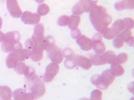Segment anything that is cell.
I'll list each match as a JSON object with an SVG mask.
<instances>
[{"instance_id":"1f68e13d","label":"cell","mask_w":134,"mask_h":100,"mask_svg":"<svg viewBox=\"0 0 134 100\" xmlns=\"http://www.w3.org/2000/svg\"><path fill=\"white\" fill-rule=\"evenodd\" d=\"M35 1H36L38 3H42L43 2L45 1V0H35Z\"/></svg>"},{"instance_id":"44dd1931","label":"cell","mask_w":134,"mask_h":100,"mask_svg":"<svg viewBox=\"0 0 134 100\" xmlns=\"http://www.w3.org/2000/svg\"><path fill=\"white\" fill-rule=\"evenodd\" d=\"M91 61L92 64L94 66H100L104 65L102 56L100 54H96L91 57Z\"/></svg>"},{"instance_id":"8992f818","label":"cell","mask_w":134,"mask_h":100,"mask_svg":"<svg viewBox=\"0 0 134 100\" xmlns=\"http://www.w3.org/2000/svg\"><path fill=\"white\" fill-rule=\"evenodd\" d=\"M47 52L49 58L53 63L59 64L63 61L64 56L61 49L58 46L55 45L48 50Z\"/></svg>"},{"instance_id":"f546056e","label":"cell","mask_w":134,"mask_h":100,"mask_svg":"<svg viewBox=\"0 0 134 100\" xmlns=\"http://www.w3.org/2000/svg\"><path fill=\"white\" fill-rule=\"evenodd\" d=\"M71 35L73 39H77L81 36V32L79 31V29H77L71 31Z\"/></svg>"},{"instance_id":"6da1fadb","label":"cell","mask_w":134,"mask_h":100,"mask_svg":"<svg viewBox=\"0 0 134 100\" xmlns=\"http://www.w3.org/2000/svg\"><path fill=\"white\" fill-rule=\"evenodd\" d=\"M90 18L95 29L103 34L111 23L112 18L104 7L96 5L90 11Z\"/></svg>"},{"instance_id":"5bb4252c","label":"cell","mask_w":134,"mask_h":100,"mask_svg":"<svg viewBox=\"0 0 134 100\" xmlns=\"http://www.w3.org/2000/svg\"><path fill=\"white\" fill-rule=\"evenodd\" d=\"M15 98L16 100H34V97L32 94L27 93L25 91L21 90L16 92Z\"/></svg>"},{"instance_id":"4dcf8cb0","label":"cell","mask_w":134,"mask_h":100,"mask_svg":"<svg viewBox=\"0 0 134 100\" xmlns=\"http://www.w3.org/2000/svg\"><path fill=\"white\" fill-rule=\"evenodd\" d=\"M133 42H134V37H132L131 38H130L128 41H127L126 43L130 47H133Z\"/></svg>"},{"instance_id":"8fae6325","label":"cell","mask_w":134,"mask_h":100,"mask_svg":"<svg viewBox=\"0 0 134 100\" xmlns=\"http://www.w3.org/2000/svg\"><path fill=\"white\" fill-rule=\"evenodd\" d=\"M104 65L105 64H113L116 62L115 53L111 51H108L101 55Z\"/></svg>"},{"instance_id":"ac0fdd59","label":"cell","mask_w":134,"mask_h":100,"mask_svg":"<svg viewBox=\"0 0 134 100\" xmlns=\"http://www.w3.org/2000/svg\"><path fill=\"white\" fill-rule=\"evenodd\" d=\"M103 34L104 35V37L108 40H111L114 38H115L118 36L117 33L112 27L110 28H108L103 33Z\"/></svg>"},{"instance_id":"4fadbf2b","label":"cell","mask_w":134,"mask_h":100,"mask_svg":"<svg viewBox=\"0 0 134 100\" xmlns=\"http://www.w3.org/2000/svg\"><path fill=\"white\" fill-rule=\"evenodd\" d=\"M110 71L112 74L115 77H120L124 75L125 69L119 63H114L111 66Z\"/></svg>"},{"instance_id":"83f0119b","label":"cell","mask_w":134,"mask_h":100,"mask_svg":"<svg viewBox=\"0 0 134 100\" xmlns=\"http://www.w3.org/2000/svg\"><path fill=\"white\" fill-rule=\"evenodd\" d=\"M36 32L37 37H44V28L43 25L40 24L36 27Z\"/></svg>"},{"instance_id":"2e32d148","label":"cell","mask_w":134,"mask_h":100,"mask_svg":"<svg viewBox=\"0 0 134 100\" xmlns=\"http://www.w3.org/2000/svg\"><path fill=\"white\" fill-rule=\"evenodd\" d=\"M55 45V40L51 36H48L44 38V50H49Z\"/></svg>"},{"instance_id":"7c38bea8","label":"cell","mask_w":134,"mask_h":100,"mask_svg":"<svg viewBox=\"0 0 134 100\" xmlns=\"http://www.w3.org/2000/svg\"><path fill=\"white\" fill-rule=\"evenodd\" d=\"M23 19H24L25 22L33 24L38 23L40 21V17L36 14H34L30 12H25L24 13Z\"/></svg>"},{"instance_id":"9c48e42d","label":"cell","mask_w":134,"mask_h":100,"mask_svg":"<svg viewBox=\"0 0 134 100\" xmlns=\"http://www.w3.org/2000/svg\"><path fill=\"white\" fill-rule=\"evenodd\" d=\"M32 92L34 98L36 99H39L44 96L46 92V89L42 82L39 81L33 86L32 89Z\"/></svg>"},{"instance_id":"ba28073f","label":"cell","mask_w":134,"mask_h":100,"mask_svg":"<svg viewBox=\"0 0 134 100\" xmlns=\"http://www.w3.org/2000/svg\"><path fill=\"white\" fill-rule=\"evenodd\" d=\"M76 43L83 51H89L92 48V42L89 38L81 35L76 40Z\"/></svg>"},{"instance_id":"e0dca14e","label":"cell","mask_w":134,"mask_h":100,"mask_svg":"<svg viewBox=\"0 0 134 100\" xmlns=\"http://www.w3.org/2000/svg\"><path fill=\"white\" fill-rule=\"evenodd\" d=\"M112 28L115 30V31L117 33V34H119L125 28V22L124 20H122V19L117 20L113 25Z\"/></svg>"},{"instance_id":"7a4b0ae2","label":"cell","mask_w":134,"mask_h":100,"mask_svg":"<svg viewBox=\"0 0 134 100\" xmlns=\"http://www.w3.org/2000/svg\"><path fill=\"white\" fill-rule=\"evenodd\" d=\"M116 77L113 75L110 70H106L102 75H94L92 76L91 82L98 89L106 90L115 80Z\"/></svg>"},{"instance_id":"9a60e30c","label":"cell","mask_w":134,"mask_h":100,"mask_svg":"<svg viewBox=\"0 0 134 100\" xmlns=\"http://www.w3.org/2000/svg\"><path fill=\"white\" fill-rule=\"evenodd\" d=\"M80 22V17L77 15H71L69 18V22L68 24L69 28L73 31L78 28Z\"/></svg>"},{"instance_id":"cb8c5ba5","label":"cell","mask_w":134,"mask_h":100,"mask_svg":"<svg viewBox=\"0 0 134 100\" xmlns=\"http://www.w3.org/2000/svg\"><path fill=\"white\" fill-rule=\"evenodd\" d=\"M103 93L99 90H94L91 93L90 100H102Z\"/></svg>"},{"instance_id":"d4e9b609","label":"cell","mask_w":134,"mask_h":100,"mask_svg":"<svg viewBox=\"0 0 134 100\" xmlns=\"http://www.w3.org/2000/svg\"><path fill=\"white\" fill-rule=\"evenodd\" d=\"M128 58H129V57L127 54L125 53H120L116 57V62L120 63V64H124L127 62Z\"/></svg>"},{"instance_id":"30bf717a","label":"cell","mask_w":134,"mask_h":100,"mask_svg":"<svg viewBox=\"0 0 134 100\" xmlns=\"http://www.w3.org/2000/svg\"><path fill=\"white\" fill-rule=\"evenodd\" d=\"M134 0H122L116 2L115 8L117 11H122L125 9H134Z\"/></svg>"},{"instance_id":"d6a6232c","label":"cell","mask_w":134,"mask_h":100,"mask_svg":"<svg viewBox=\"0 0 134 100\" xmlns=\"http://www.w3.org/2000/svg\"><path fill=\"white\" fill-rule=\"evenodd\" d=\"M89 100L88 99H86V98H83V99H81V100Z\"/></svg>"},{"instance_id":"7402d4cb","label":"cell","mask_w":134,"mask_h":100,"mask_svg":"<svg viewBox=\"0 0 134 100\" xmlns=\"http://www.w3.org/2000/svg\"><path fill=\"white\" fill-rule=\"evenodd\" d=\"M70 17L67 15H62L57 19V24L62 27L68 25Z\"/></svg>"},{"instance_id":"277c9868","label":"cell","mask_w":134,"mask_h":100,"mask_svg":"<svg viewBox=\"0 0 134 100\" xmlns=\"http://www.w3.org/2000/svg\"><path fill=\"white\" fill-rule=\"evenodd\" d=\"M59 70V66L58 64L54 63H50L49 64L45 70V73L44 76V80L46 83H50L52 81L56 75L58 74Z\"/></svg>"},{"instance_id":"ffe728a7","label":"cell","mask_w":134,"mask_h":100,"mask_svg":"<svg viewBox=\"0 0 134 100\" xmlns=\"http://www.w3.org/2000/svg\"><path fill=\"white\" fill-rule=\"evenodd\" d=\"M50 12L49 6L46 4H40L37 9L38 14L41 16H43L48 14Z\"/></svg>"},{"instance_id":"603a6c76","label":"cell","mask_w":134,"mask_h":100,"mask_svg":"<svg viewBox=\"0 0 134 100\" xmlns=\"http://www.w3.org/2000/svg\"><path fill=\"white\" fill-rule=\"evenodd\" d=\"M74 56L75 55L72 57L66 58V60L64 62V66L67 69H73L76 67L74 60Z\"/></svg>"},{"instance_id":"3957f363","label":"cell","mask_w":134,"mask_h":100,"mask_svg":"<svg viewBox=\"0 0 134 100\" xmlns=\"http://www.w3.org/2000/svg\"><path fill=\"white\" fill-rule=\"evenodd\" d=\"M98 0H81L72 8L73 15L79 16L84 12H90L92 8L97 5Z\"/></svg>"},{"instance_id":"4316f807","label":"cell","mask_w":134,"mask_h":100,"mask_svg":"<svg viewBox=\"0 0 134 100\" xmlns=\"http://www.w3.org/2000/svg\"><path fill=\"white\" fill-rule=\"evenodd\" d=\"M124 41L120 38L116 37L113 41V45L116 49H120L123 47L124 45Z\"/></svg>"},{"instance_id":"5b68a950","label":"cell","mask_w":134,"mask_h":100,"mask_svg":"<svg viewBox=\"0 0 134 100\" xmlns=\"http://www.w3.org/2000/svg\"><path fill=\"white\" fill-rule=\"evenodd\" d=\"M103 37L100 33H96L92 38V48L97 54L104 53L105 50V46L102 41Z\"/></svg>"},{"instance_id":"d6986e66","label":"cell","mask_w":134,"mask_h":100,"mask_svg":"<svg viewBox=\"0 0 134 100\" xmlns=\"http://www.w3.org/2000/svg\"><path fill=\"white\" fill-rule=\"evenodd\" d=\"M118 37L122 39L124 42H126L130 38L132 37L133 36L132 32L130 31V30L126 29L120 32L118 34Z\"/></svg>"},{"instance_id":"f1b7e54d","label":"cell","mask_w":134,"mask_h":100,"mask_svg":"<svg viewBox=\"0 0 134 100\" xmlns=\"http://www.w3.org/2000/svg\"><path fill=\"white\" fill-rule=\"evenodd\" d=\"M62 53L63 56L65 57L66 58H69L72 57L74 55L73 51L69 48H66L64 49Z\"/></svg>"},{"instance_id":"52a82bcc","label":"cell","mask_w":134,"mask_h":100,"mask_svg":"<svg viewBox=\"0 0 134 100\" xmlns=\"http://www.w3.org/2000/svg\"><path fill=\"white\" fill-rule=\"evenodd\" d=\"M74 62L76 66H79L85 70H88L92 68V63L90 59L83 56L75 55Z\"/></svg>"},{"instance_id":"484cf974","label":"cell","mask_w":134,"mask_h":100,"mask_svg":"<svg viewBox=\"0 0 134 100\" xmlns=\"http://www.w3.org/2000/svg\"><path fill=\"white\" fill-rule=\"evenodd\" d=\"M125 28L127 29H132L134 27V20L131 18H126L124 19Z\"/></svg>"}]
</instances>
